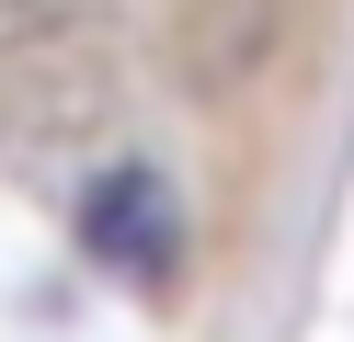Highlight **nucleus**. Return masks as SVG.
<instances>
[{"instance_id":"f257e3e1","label":"nucleus","mask_w":354,"mask_h":342,"mask_svg":"<svg viewBox=\"0 0 354 342\" xmlns=\"http://www.w3.org/2000/svg\"><path fill=\"white\" fill-rule=\"evenodd\" d=\"M80 251L126 285H171L183 274V205H171L160 171H103L80 194Z\"/></svg>"}]
</instances>
